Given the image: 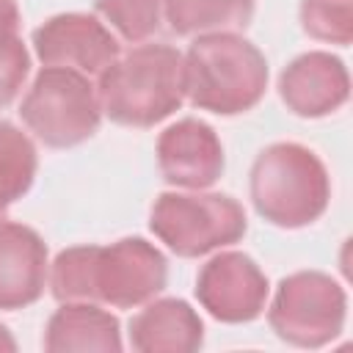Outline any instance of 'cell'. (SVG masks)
<instances>
[{"label": "cell", "instance_id": "obj_1", "mask_svg": "<svg viewBox=\"0 0 353 353\" xmlns=\"http://www.w3.org/2000/svg\"><path fill=\"white\" fill-rule=\"evenodd\" d=\"M102 113L124 127H154L185 102V58L168 44H138L97 83Z\"/></svg>", "mask_w": 353, "mask_h": 353}, {"label": "cell", "instance_id": "obj_2", "mask_svg": "<svg viewBox=\"0 0 353 353\" xmlns=\"http://www.w3.org/2000/svg\"><path fill=\"white\" fill-rule=\"evenodd\" d=\"M182 58L185 97L199 110L237 116L265 97L268 61L237 33H204Z\"/></svg>", "mask_w": 353, "mask_h": 353}, {"label": "cell", "instance_id": "obj_3", "mask_svg": "<svg viewBox=\"0 0 353 353\" xmlns=\"http://www.w3.org/2000/svg\"><path fill=\"white\" fill-rule=\"evenodd\" d=\"M254 210L273 226L301 229L314 223L331 199V179L323 160L303 143L279 141L265 146L248 179Z\"/></svg>", "mask_w": 353, "mask_h": 353}, {"label": "cell", "instance_id": "obj_4", "mask_svg": "<svg viewBox=\"0 0 353 353\" xmlns=\"http://www.w3.org/2000/svg\"><path fill=\"white\" fill-rule=\"evenodd\" d=\"M19 116L44 146L69 149L97 132L102 108L97 88L83 72L44 66L22 97Z\"/></svg>", "mask_w": 353, "mask_h": 353}, {"label": "cell", "instance_id": "obj_5", "mask_svg": "<svg viewBox=\"0 0 353 353\" xmlns=\"http://www.w3.org/2000/svg\"><path fill=\"white\" fill-rule=\"evenodd\" d=\"M149 229L176 256L193 259L237 243L248 221L226 193H160L149 212Z\"/></svg>", "mask_w": 353, "mask_h": 353}, {"label": "cell", "instance_id": "obj_6", "mask_svg": "<svg viewBox=\"0 0 353 353\" xmlns=\"http://www.w3.org/2000/svg\"><path fill=\"white\" fill-rule=\"evenodd\" d=\"M347 295L320 270H298L279 281L268 323L279 339L295 347H323L345 328Z\"/></svg>", "mask_w": 353, "mask_h": 353}, {"label": "cell", "instance_id": "obj_7", "mask_svg": "<svg viewBox=\"0 0 353 353\" xmlns=\"http://www.w3.org/2000/svg\"><path fill=\"white\" fill-rule=\"evenodd\" d=\"M168 262L143 237H121L91 248V303L135 309L165 290Z\"/></svg>", "mask_w": 353, "mask_h": 353}, {"label": "cell", "instance_id": "obj_8", "mask_svg": "<svg viewBox=\"0 0 353 353\" xmlns=\"http://www.w3.org/2000/svg\"><path fill=\"white\" fill-rule=\"evenodd\" d=\"M268 276L243 251L215 254L196 276L199 303L221 323H251L265 312Z\"/></svg>", "mask_w": 353, "mask_h": 353}, {"label": "cell", "instance_id": "obj_9", "mask_svg": "<svg viewBox=\"0 0 353 353\" xmlns=\"http://www.w3.org/2000/svg\"><path fill=\"white\" fill-rule=\"evenodd\" d=\"M33 50L44 66H63L99 77L116 58L119 41L105 22L91 14H55L33 30Z\"/></svg>", "mask_w": 353, "mask_h": 353}, {"label": "cell", "instance_id": "obj_10", "mask_svg": "<svg viewBox=\"0 0 353 353\" xmlns=\"http://www.w3.org/2000/svg\"><path fill=\"white\" fill-rule=\"evenodd\" d=\"M157 165L168 185L204 190L223 174V146L207 121L179 119L157 138Z\"/></svg>", "mask_w": 353, "mask_h": 353}, {"label": "cell", "instance_id": "obj_11", "mask_svg": "<svg viewBox=\"0 0 353 353\" xmlns=\"http://www.w3.org/2000/svg\"><path fill=\"white\" fill-rule=\"evenodd\" d=\"M281 102L303 119H320L339 110L350 97L347 66L323 50H312L287 63L279 77Z\"/></svg>", "mask_w": 353, "mask_h": 353}, {"label": "cell", "instance_id": "obj_12", "mask_svg": "<svg viewBox=\"0 0 353 353\" xmlns=\"http://www.w3.org/2000/svg\"><path fill=\"white\" fill-rule=\"evenodd\" d=\"M47 245L36 229L0 218V309H25L44 295Z\"/></svg>", "mask_w": 353, "mask_h": 353}, {"label": "cell", "instance_id": "obj_13", "mask_svg": "<svg viewBox=\"0 0 353 353\" xmlns=\"http://www.w3.org/2000/svg\"><path fill=\"white\" fill-rule=\"evenodd\" d=\"M204 342V323L188 301H149L130 320V345L138 353H193Z\"/></svg>", "mask_w": 353, "mask_h": 353}, {"label": "cell", "instance_id": "obj_14", "mask_svg": "<svg viewBox=\"0 0 353 353\" xmlns=\"http://www.w3.org/2000/svg\"><path fill=\"white\" fill-rule=\"evenodd\" d=\"M121 347L124 342L116 314L88 301L61 303V309L50 317L44 331V350L50 353H72V350L116 353Z\"/></svg>", "mask_w": 353, "mask_h": 353}, {"label": "cell", "instance_id": "obj_15", "mask_svg": "<svg viewBox=\"0 0 353 353\" xmlns=\"http://www.w3.org/2000/svg\"><path fill=\"white\" fill-rule=\"evenodd\" d=\"M251 17L254 0H165V22L179 36L237 33Z\"/></svg>", "mask_w": 353, "mask_h": 353}, {"label": "cell", "instance_id": "obj_16", "mask_svg": "<svg viewBox=\"0 0 353 353\" xmlns=\"http://www.w3.org/2000/svg\"><path fill=\"white\" fill-rule=\"evenodd\" d=\"M39 157L33 141L19 127L0 119V218L17 199L30 190Z\"/></svg>", "mask_w": 353, "mask_h": 353}, {"label": "cell", "instance_id": "obj_17", "mask_svg": "<svg viewBox=\"0 0 353 353\" xmlns=\"http://www.w3.org/2000/svg\"><path fill=\"white\" fill-rule=\"evenodd\" d=\"M97 14L124 41L141 44L160 30L165 0H97Z\"/></svg>", "mask_w": 353, "mask_h": 353}, {"label": "cell", "instance_id": "obj_18", "mask_svg": "<svg viewBox=\"0 0 353 353\" xmlns=\"http://www.w3.org/2000/svg\"><path fill=\"white\" fill-rule=\"evenodd\" d=\"M301 28L317 41L347 47L353 39V0H301Z\"/></svg>", "mask_w": 353, "mask_h": 353}, {"label": "cell", "instance_id": "obj_19", "mask_svg": "<svg viewBox=\"0 0 353 353\" xmlns=\"http://www.w3.org/2000/svg\"><path fill=\"white\" fill-rule=\"evenodd\" d=\"M28 72H30V55L22 39L17 36L0 47V108H6L22 91Z\"/></svg>", "mask_w": 353, "mask_h": 353}, {"label": "cell", "instance_id": "obj_20", "mask_svg": "<svg viewBox=\"0 0 353 353\" xmlns=\"http://www.w3.org/2000/svg\"><path fill=\"white\" fill-rule=\"evenodd\" d=\"M19 36V6L17 0H0V47Z\"/></svg>", "mask_w": 353, "mask_h": 353}, {"label": "cell", "instance_id": "obj_21", "mask_svg": "<svg viewBox=\"0 0 353 353\" xmlns=\"http://www.w3.org/2000/svg\"><path fill=\"white\" fill-rule=\"evenodd\" d=\"M0 350H17V342H14V336L8 334L6 325H0Z\"/></svg>", "mask_w": 353, "mask_h": 353}]
</instances>
